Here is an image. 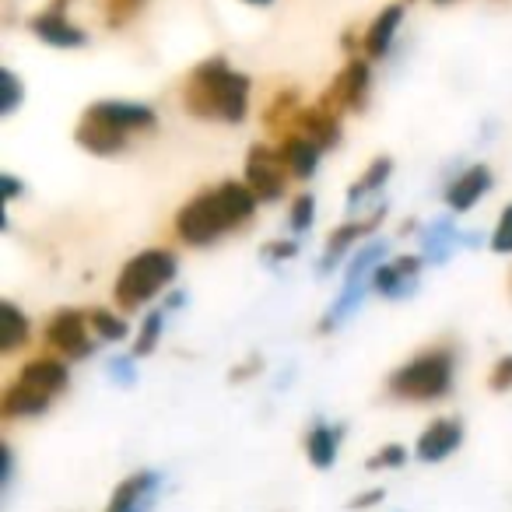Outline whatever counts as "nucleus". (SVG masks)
Here are the masks:
<instances>
[{
  "label": "nucleus",
  "instance_id": "nucleus-1",
  "mask_svg": "<svg viewBox=\"0 0 512 512\" xmlns=\"http://www.w3.org/2000/svg\"><path fill=\"white\" fill-rule=\"evenodd\" d=\"M256 204H260V200L253 197V190H249L246 183L225 179V183H218L214 190L197 193V197L186 200L176 211L172 225H176L179 242H186V246H211L221 235L246 225V221L253 218Z\"/></svg>",
  "mask_w": 512,
  "mask_h": 512
},
{
  "label": "nucleus",
  "instance_id": "nucleus-2",
  "mask_svg": "<svg viewBox=\"0 0 512 512\" xmlns=\"http://www.w3.org/2000/svg\"><path fill=\"white\" fill-rule=\"evenodd\" d=\"M249 85L253 81L232 71L225 57H211L190 71L183 85V106L197 120L242 123L249 116Z\"/></svg>",
  "mask_w": 512,
  "mask_h": 512
},
{
  "label": "nucleus",
  "instance_id": "nucleus-3",
  "mask_svg": "<svg viewBox=\"0 0 512 512\" xmlns=\"http://www.w3.org/2000/svg\"><path fill=\"white\" fill-rule=\"evenodd\" d=\"M453 376H456V351L453 348H425L414 358H407L397 372L390 376L386 390L390 397L407 400V404H435L453 390Z\"/></svg>",
  "mask_w": 512,
  "mask_h": 512
},
{
  "label": "nucleus",
  "instance_id": "nucleus-4",
  "mask_svg": "<svg viewBox=\"0 0 512 512\" xmlns=\"http://www.w3.org/2000/svg\"><path fill=\"white\" fill-rule=\"evenodd\" d=\"M176 267H179L176 253H172V249H162V246L141 249L137 256H130L127 264H123L120 278H116V285H113L116 306L127 309V313L148 306L162 288L172 285Z\"/></svg>",
  "mask_w": 512,
  "mask_h": 512
},
{
  "label": "nucleus",
  "instance_id": "nucleus-5",
  "mask_svg": "<svg viewBox=\"0 0 512 512\" xmlns=\"http://www.w3.org/2000/svg\"><path fill=\"white\" fill-rule=\"evenodd\" d=\"M242 183L253 190V197L260 204H274V200L285 197V186H288V169L281 162L278 148L271 144H253L246 151V176Z\"/></svg>",
  "mask_w": 512,
  "mask_h": 512
},
{
  "label": "nucleus",
  "instance_id": "nucleus-6",
  "mask_svg": "<svg viewBox=\"0 0 512 512\" xmlns=\"http://www.w3.org/2000/svg\"><path fill=\"white\" fill-rule=\"evenodd\" d=\"M92 320L78 309H60L46 320V348L57 351V358H88L95 351Z\"/></svg>",
  "mask_w": 512,
  "mask_h": 512
},
{
  "label": "nucleus",
  "instance_id": "nucleus-7",
  "mask_svg": "<svg viewBox=\"0 0 512 512\" xmlns=\"http://www.w3.org/2000/svg\"><path fill=\"white\" fill-rule=\"evenodd\" d=\"M369 88H372V67L369 60L355 57L344 64V71L334 78L330 92L320 99V106L334 109L337 116L341 113H362L365 102H369Z\"/></svg>",
  "mask_w": 512,
  "mask_h": 512
},
{
  "label": "nucleus",
  "instance_id": "nucleus-8",
  "mask_svg": "<svg viewBox=\"0 0 512 512\" xmlns=\"http://www.w3.org/2000/svg\"><path fill=\"white\" fill-rule=\"evenodd\" d=\"M74 141L95 158H113L120 151H127L130 144V130H123L120 123L106 120L95 106L85 109V116L78 120V130H74Z\"/></svg>",
  "mask_w": 512,
  "mask_h": 512
},
{
  "label": "nucleus",
  "instance_id": "nucleus-9",
  "mask_svg": "<svg viewBox=\"0 0 512 512\" xmlns=\"http://www.w3.org/2000/svg\"><path fill=\"white\" fill-rule=\"evenodd\" d=\"M421 267H425L421 253L418 256H393V260H386V264L376 271L372 288H376V292L383 295V299H390V302L411 299V295L418 292V285H421Z\"/></svg>",
  "mask_w": 512,
  "mask_h": 512
},
{
  "label": "nucleus",
  "instance_id": "nucleus-10",
  "mask_svg": "<svg viewBox=\"0 0 512 512\" xmlns=\"http://www.w3.org/2000/svg\"><path fill=\"white\" fill-rule=\"evenodd\" d=\"M477 242H481V232H460L456 221L439 218L421 228V260L442 267L460 246H477Z\"/></svg>",
  "mask_w": 512,
  "mask_h": 512
},
{
  "label": "nucleus",
  "instance_id": "nucleus-11",
  "mask_svg": "<svg viewBox=\"0 0 512 512\" xmlns=\"http://www.w3.org/2000/svg\"><path fill=\"white\" fill-rule=\"evenodd\" d=\"M158 491H162V474L158 470H137L116 484L106 512H151Z\"/></svg>",
  "mask_w": 512,
  "mask_h": 512
},
{
  "label": "nucleus",
  "instance_id": "nucleus-12",
  "mask_svg": "<svg viewBox=\"0 0 512 512\" xmlns=\"http://www.w3.org/2000/svg\"><path fill=\"white\" fill-rule=\"evenodd\" d=\"M386 207H376V211L369 214V218H351L344 221V225H337L334 232H330L327 239V249H323V260H320V274H330L337 264H341L344 256H348L351 246H358V242L365 239V235H372L379 228V221H383Z\"/></svg>",
  "mask_w": 512,
  "mask_h": 512
},
{
  "label": "nucleus",
  "instance_id": "nucleus-13",
  "mask_svg": "<svg viewBox=\"0 0 512 512\" xmlns=\"http://www.w3.org/2000/svg\"><path fill=\"white\" fill-rule=\"evenodd\" d=\"M29 32L39 39V43L53 46V50H81L88 43V36L78 29V25L67 18V11L60 8H46L39 15L29 18Z\"/></svg>",
  "mask_w": 512,
  "mask_h": 512
},
{
  "label": "nucleus",
  "instance_id": "nucleus-14",
  "mask_svg": "<svg viewBox=\"0 0 512 512\" xmlns=\"http://www.w3.org/2000/svg\"><path fill=\"white\" fill-rule=\"evenodd\" d=\"M463 442V421L460 418H435L414 442V456L421 463H442L453 456Z\"/></svg>",
  "mask_w": 512,
  "mask_h": 512
},
{
  "label": "nucleus",
  "instance_id": "nucleus-15",
  "mask_svg": "<svg viewBox=\"0 0 512 512\" xmlns=\"http://www.w3.org/2000/svg\"><path fill=\"white\" fill-rule=\"evenodd\" d=\"M292 130L302 137H309L320 151H330L341 144V116H337L334 109L320 106V102H316V106H302L292 123Z\"/></svg>",
  "mask_w": 512,
  "mask_h": 512
},
{
  "label": "nucleus",
  "instance_id": "nucleus-16",
  "mask_svg": "<svg viewBox=\"0 0 512 512\" xmlns=\"http://www.w3.org/2000/svg\"><path fill=\"white\" fill-rule=\"evenodd\" d=\"M18 383L32 386V390L46 393V397H60L71 383V369H67L64 358H53V355H43V358H32V362L22 365L18 372Z\"/></svg>",
  "mask_w": 512,
  "mask_h": 512
},
{
  "label": "nucleus",
  "instance_id": "nucleus-17",
  "mask_svg": "<svg viewBox=\"0 0 512 512\" xmlns=\"http://www.w3.org/2000/svg\"><path fill=\"white\" fill-rule=\"evenodd\" d=\"M491 183H495V176H491L488 165H470V169H463L460 176L446 186V207L456 214L470 211V207H477V200H484Z\"/></svg>",
  "mask_w": 512,
  "mask_h": 512
},
{
  "label": "nucleus",
  "instance_id": "nucleus-18",
  "mask_svg": "<svg viewBox=\"0 0 512 512\" xmlns=\"http://www.w3.org/2000/svg\"><path fill=\"white\" fill-rule=\"evenodd\" d=\"M400 22H404V4H390V8H383L376 15V22L365 29L362 36V53L369 60H383L386 53H390L393 39H397L400 32Z\"/></svg>",
  "mask_w": 512,
  "mask_h": 512
},
{
  "label": "nucleus",
  "instance_id": "nucleus-19",
  "mask_svg": "<svg viewBox=\"0 0 512 512\" xmlns=\"http://www.w3.org/2000/svg\"><path fill=\"white\" fill-rule=\"evenodd\" d=\"M95 109H99L106 120L120 123L123 130H130V134H151V130L158 127V116L151 106H144V102H123V99H102V102H92Z\"/></svg>",
  "mask_w": 512,
  "mask_h": 512
},
{
  "label": "nucleus",
  "instance_id": "nucleus-20",
  "mask_svg": "<svg viewBox=\"0 0 512 512\" xmlns=\"http://www.w3.org/2000/svg\"><path fill=\"white\" fill-rule=\"evenodd\" d=\"M278 155H281V162H285L288 176H295V179H313L316 169H320V148H316L309 137L295 134V130L278 141Z\"/></svg>",
  "mask_w": 512,
  "mask_h": 512
},
{
  "label": "nucleus",
  "instance_id": "nucleus-21",
  "mask_svg": "<svg viewBox=\"0 0 512 512\" xmlns=\"http://www.w3.org/2000/svg\"><path fill=\"white\" fill-rule=\"evenodd\" d=\"M53 400L46 397V393L32 390V386L25 383H11L8 390H4V397H0V414H4V421H18V418H39V414L50 411Z\"/></svg>",
  "mask_w": 512,
  "mask_h": 512
},
{
  "label": "nucleus",
  "instance_id": "nucleus-22",
  "mask_svg": "<svg viewBox=\"0 0 512 512\" xmlns=\"http://www.w3.org/2000/svg\"><path fill=\"white\" fill-rule=\"evenodd\" d=\"M344 428L327 425V421H313V428L306 432V456L316 470H330L337 460V449H341Z\"/></svg>",
  "mask_w": 512,
  "mask_h": 512
},
{
  "label": "nucleus",
  "instance_id": "nucleus-23",
  "mask_svg": "<svg viewBox=\"0 0 512 512\" xmlns=\"http://www.w3.org/2000/svg\"><path fill=\"white\" fill-rule=\"evenodd\" d=\"M393 176V158H386V155H379L376 162L369 165V169L358 176V183L348 190V214H358L362 211V204L369 197H376L379 190L386 186V179Z\"/></svg>",
  "mask_w": 512,
  "mask_h": 512
},
{
  "label": "nucleus",
  "instance_id": "nucleus-24",
  "mask_svg": "<svg viewBox=\"0 0 512 512\" xmlns=\"http://www.w3.org/2000/svg\"><path fill=\"white\" fill-rule=\"evenodd\" d=\"M29 334H32L29 316L15 302H0V355H15L29 341Z\"/></svg>",
  "mask_w": 512,
  "mask_h": 512
},
{
  "label": "nucleus",
  "instance_id": "nucleus-25",
  "mask_svg": "<svg viewBox=\"0 0 512 512\" xmlns=\"http://www.w3.org/2000/svg\"><path fill=\"white\" fill-rule=\"evenodd\" d=\"M162 330H165V309H151L134 337V358H148L158 348V341H162Z\"/></svg>",
  "mask_w": 512,
  "mask_h": 512
},
{
  "label": "nucleus",
  "instance_id": "nucleus-26",
  "mask_svg": "<svg viewBox=\"0 0 512 512\" xmlns=\"http://www.w3.org/2000/svg\"><path fill=\"white\" fill-rule=\"evenodd\" d=\"M88 320H92V330L95 337H102V341H123V337L130 334L127 330V320L116 313H109V309H95V313H88Z\"/></svg>",
  "mask_w": 512,
  "mask_h": 512
},
{
  "label": "nucleus",
  "instance_id": "nucleus-27",
  "mask_svg": "<svg viewBox=\"0 0 512 512\" xmlns=\"http://www.w3.org/2000/svg\"><path fill=\"white\" fill-rule=\"evenodd\" d=\"M316 221V197L313 193H299V197L292 200V211H288V225H292L295 235L309 232Z\"/></svg>",
  "mask_w": 512,
  "mask_h": 512
},
{
  "label": "nucleus",
  "instance_id": "nucleus-28",
  "mask_svg": "<svg viewBox=\"0 0 512 512\" xmlns=\"http://www.w3.org/2000/svg\"><path fill=\"white\" fill-rule=\"evenodd\" d=\"M144 4L148 0H106V25L109 29H123V25L141 15Z\"/></svg>",
  "mask_w": 512,
  "mask_h": 512
},
{
  "label": "nucleus",
  "instance_id": "nucleus-29",
  "mask_svg": "<svg viewBox=\"0 0 512 512\" xmlns=\"http://www.w3.org/2000/svg\"><path fill=\"white\" fill-rule=\"evenodd\" d=\"M404 463H407V449L400 446V442H390V446H383L379 453H372L365 467L369 470H397V467H404Z\"/></svg>",
  "mask_w": 512,
  "mask_h": 512
},
{
  "label": "nucleus",
  "instance_id": "nucleus-30",
  "mask_svg": "<svg viewBox=\"0 0 512 512\" xmlns=\"http://www.w3.org/2000/svg\"><path fill=\"white\" fill-rule=\"evenodd\" d=\"M491 249L495 253H512V204H505L502 214H498V225L491 232Z\"/></svg>",
  "mask_w": 512,
  "mask_h": 512
},
{
  "label": "nucleus",
  "instance_id": "nucleus-31",
  "mask_svg": "<svg viewBox=\"0 0 512 512\" xmlns=\"http://www.w3.org/2000/svg\"><path fill=\"white\" fill-rule=\"evenodd\" d=\"M106 372H109V379H113V383H120V386H134V379H137V365H134V355H120V358H109Z\"/></svg>",
  "mask_w": 512,
  "mask_h": 512
},
{
  "label": "nucleus",
  "instance_id": "nucleus-32",
  "mask_svg": "<svg viewBox=\"0 0 512 512\" xmlns=\"http://www.w3.org/2000/svg\"><path fill=\"white\" fill-rule=\"evenodd\" d=\"M0 85H4V102H0V113L4 116H11L18 109V102H22V81H18V74L15 71H4V81H0Z\"/></svg>",
  "mask_w": 512,
  "mask_h": 512
},
{
  "label": "nucleus",
  "instance_id": "nucleus-33",
  "mask_svg": "<svg viewBox=\"0 0 512 512\" xmlns=\"http://www.w3.org/2000/svg\"><path fill=\"white\" fill-rule=\"evenodd\" d=\"M488 386L495 393H505L512 386V355H505V358H498L495 365H491V372H488Z\"/></svg>",
  "mask_w": 512,
  "mask_h": 512
},
{
  "label": "nucleus",
  "instance_id": "nucleus-34",
  "mask_svg": "<svg viewBox=\"0 0 512 512\" xmlns=\"http://www.w3.org/2000/svg\"><path fill=\"white\" fill-rule=\"evenodd\" d=\"M292 256H299V242H292V239L267 242V246H264V260H267V264H281V260H292Z\"/></svg>",
  "mask_w": 512,
  "mask_h": 512
},
{
  "label": "nucleus",
  "instance_id": "nucleus-35",
  "mask_svg": "<svg viewBox=\"0 0 512 512\" xmlns=\"http://www.w3.org/2000/svg\"><path fill=\"white\" fill-rule=\"evenodd\" d=\"M383 498H386V491H383V488L362 491V495H355V498H351V502H348V509H351V512H362V509H376V505L383 502Z\"/></svg>",
  "mask_w": 512,
  "mask_h": 512
},
{
  "label": "nucleus",
  "instance_id": "nucleus-36",
  "mask_svg": "<svg viewBox=\"0 0 512 512\" xmlns=\"http://www.w3.org/2000/svg\"><path fill=\"white\" fill-rule=\"evenodd\" d=\"M260 372V358H249L246 365H239V369H232V383H242V379L256 376Z\"/></svg>",
  "mask_w": 512,
  "mask_h": 512
},
{
  "label": "nucleus",
  "instance_id": "nucleus-37",
  "mask_svg": "<svg viewBox=\"0 0 512 512\" xmlns=\"http://www.w3.org/2000/svg\"><path fill=\"white\" fill-rule=\"evenodd\" d=\"M4 190H8V200L22 197V183H18L15 176H4Z\"/></svg>",
  "mask_w": 512,
  "mask_h": 512
},
{
  "label": "nucleus",
  "instance_id": "nucleus-38",
  "mask_svg": "<svg viewBox=\"0 0 512 512\" xmlns=\"http://www.w3.org/2000/svg\"><path fill=\"white\" fill-rule=\"evenodd\" d=\"M183 302H186L183 292H172L169 299H165V309H172V313H176V309H183Z\"/></svg>",
  "mask_w": 512,
  "mask_h": 512
},
{
  "label": "nucleus",
  "instance_id": "nucleus-39",
  "mask_svg": "<svg viewBox=\"0 0 512 512\" xmlns=\"http://www.w3.org/2000/svg\"><path fill=\"white\" fill-rule=\"evenodd\" d=\"M242 4H249V8H271L274 0H242Z\"/></svg>",
  "mask_w": 512,
  "mask_h": 512
},
{
  "label": "nucleus",
  "instance_id": "nucleus-40",
  "mask_svg": "<svg viewBox=\"0 0 512 512\" xmlns=\"http://www.w3.org/2000/svg\"><path fill=\"white\" fill-rule=\"evenodd\" d=\"M509 292H512V278H509Z\"/></svg>",
  "mask_w": 512,
  "mask_h": 512
}]
</instances>
